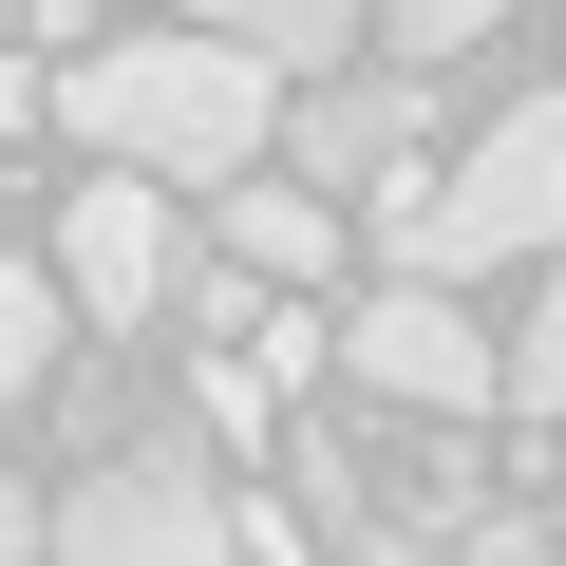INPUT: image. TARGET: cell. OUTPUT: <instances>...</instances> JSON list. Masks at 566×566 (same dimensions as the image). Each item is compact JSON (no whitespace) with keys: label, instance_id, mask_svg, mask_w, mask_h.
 <instances>
[{"label":"cell","instance_id":"11","mask_svg":"<svg viewBox=\"0 0 566 566\" xmlns=\"http://www.w3.org/2000/svg\"><path fill=\"white\" fill-rule=\"evenodd\" d=\"M510 20V0H378V39H397V76H434V57H472Z\"/></svg>","mask_w":566,"mask_h":566},{"label":"cell","instance_id":"4","mask_svg":"<svg viewBox=\"0 0 566 566\" xmlns=\"http://www.w3.org/2000/svg\"><path fill=\"white\" fill-rule=\"evenodd\" d=\"M57 566H245V510L208 453H95L57 491Z\"/></svg>","mask_w":566,"mask_h":566},{"label":"cell","instance_id":"1","mask_svg":"<svg viewBox=\"0 0 566 566\" xmlns=\"http://www.w3.org/2000/svg\"><path fill=\"white\" fill-rule=\"evenodd\" d=\"M57 133L95 170H133V189H245L264 133H283V76L227 57V39H189V20H151V39L57 57Z\"/></svg>","mask_w":566,"mask_h":566},{"label":"cell","instance_id":"2","mask_svg":"<svg viewBox=\"0 0 566 566\" xmlns=\"http://www.w3.org/2000/svg\"><path fill=\"white\" fill-rule=\"evenodd\" d=\"M472 264H566V95H510L397 208V283H472Z\"/></svg>","mask_w":566,"mask_h":566},{"label":"cell","instance_id":"7","mask_svg":"<svg viewBox=\"0 0 566 566\" xmlns=\"http://www.w3.org/2000/svg\"><path fill=\"white\" fill-rule=\"evenodd\" d=\"M208 245H227V264L264 283V303H303V283L340 264V208H322L303 170H245V189H208Z\"/></svg>","mask_w":566,"mask_h":566},{"label":"cell","instance_id":"15","mask_svg":"<svg viewBox=\"0 0 566 566\" xmlns=\"http://www.w3.org/2000/svg\"><path fill=\"white\" fill-rule=\"evenodd\" d=\"M340 566H472V547H434V528H359Z\"/></svg>","mask_w":566,"mask_h":566},{"label":"cell","instance_id":"12","mask_svg":"<svg viewBox=\"0 0 566 566\" xmlns=\"http://www.w3.org/2000/svg\"><path fill=\"white\" fill-rule=\"evenodd\" d=\"M189 416H208V453H264V378L245 359H189Z\"/></svg>","mask_w":566,"mask_h":566},{"label":"cell","instance_id":"9","mask_svg":"<svg viewBox=\"0 0 566 566\" xmlns=\"http://www.w3.org/2000/svg\"><path fill=\"white\" fill-rule=\"evenodd\" d=\"M39 378H57V283H39V264H0V416H20Z\"/></svg>","mask_w":566,"mask_h":566},{"label":"cell","instance_id":"3","mask_svg":"<svg viewBox=\"0 0 566 566\" xmlns=\"http://www.w3.org/2000/svg\"><path fill=\"white\" fill-rule=\"evenodd\" d=\"M340 378H359L378 416H416V434H472V416H510V340L453 303V283H378V303L340 322Z\"/></svg>","mask_w":566,"mask_h":566},{"label":"cell","instance_id":"13","mask_svg":"<svg viewBox=\"0 0 566 566\" xmlns=\"http://www.w3.org/2000/svg\"><path fill=\"white\" fill-rule=\"evenodd\" d=\"M0 566H57V491L39 472H0Z\"/></svg>","mask_w":566,"mask_h":566},{"label":"cell","instance_id":"6","mask_svg":"<svg viewBox=\"0 0 566 566\" xmlns=\"http://www.w3.org/2000/svg\"><path fill=\"white\" fill-rule=\"evenodd\" d=\"M57 283H76V322H95V340H133V322L170 303V189H133V170L57 189Z\"/></svg>","mask_w":566,"mask_h":566},{"label":"cell","instance_id":"17","mask_svg":"<svg viewBox=\"0 0 566 566\" xmlns=\"http://www.w3.org/2000/svg\"><path fill=\"white\" fill-rule=\"evenodd\" d=\"M0 57H20V0H0Z\"/></svg>","mask_w":566,"mask_h":566},{"label":"cell","instance_id":"8","mask_svg":"<svg viewBox=\"0 0 566 566\" xmlns=\"http://www.w3.org/2000/svg\"><path fill=\"white\" fill-rule=\"evenodd\" d=\"M189 39H227V57H264V76H340V39H359V0H170Z\"/></svg>","mask_w":566,"mask_h":566},{"label":"cell","instance_id":"10","mask_svg":"<svg viewBox=\"0 0 566 566\" xmlns=\"http://www.w3.org/2000/svg\"><path fill=\"white\" fill-rule=\"evenodd\" d=\"M510 416H566V264L528 283V322H510Z\"/></svg>","mask_w":566,"mask_h":566},{"label":"cell","instance_id":"14","mask_svg":"<svg viewBox=\"0 0 566 566\" xmlns=\"http://www.w3.org/2000/svg\"><path fill=\"white\" fill-rule=\"evenodd\" d=\"M39 114H57V76H39V57H0V151H20Z\"/></svg>","mask_w":566,"mask_h":566},{"label":"cell","instance_id":"5","mask_svg":"<svg viewBox=\"0 0 566 566\" xmlns=\"http://www.w3.org/2000/svg\"><path fill=\"white\" fill-rule=\"evenodd\" d=\"M283 151H303V189H322V208H416V189L453 170V151H434V95H416V76H359V57H340V76H303Z\"/></svg>","mask_w":566,"mask_h":566},{"label":"cell","instance_id":"16","mask_svg":"<svg viewBox=\"0 0 566 566\" xmlns=\"http://www.w3.org/2000/svg\"><path fill=\"white\" fill-rule=\"evenodd\" d=\"M20 20H39V39H95V0H20Z\"/></svg>","mask_w":566,"mask_h":566}]
</instances>
